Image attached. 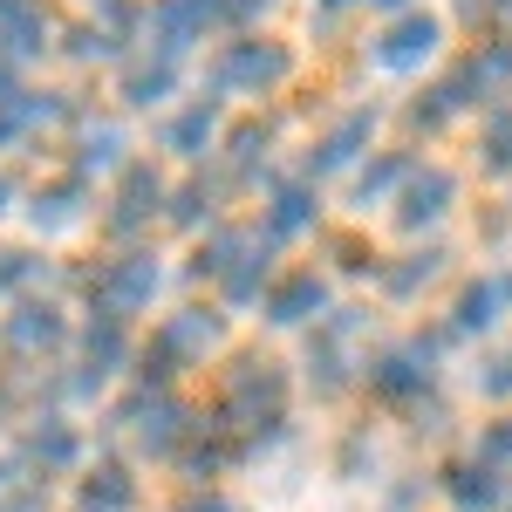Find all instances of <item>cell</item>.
Returning <instances> with one entry per match:
<instances>
[{"instance_id":"obj_13","label":"cell","mask_w":512,"mask_h":512,"mask_svg":"<svg viewBox=\"0 0 512 512\" xmlns=\"http://www.w3.org/2000/svg\"><path fill=\"white\" fill-rule=\"evenodd\" d=\"M82 506H89V512H123V506H130V478H123L117 465H103V472L82 485Z\"/></svg>"},{"instance_id":"obj_24","label":"cell","mask_w":512,"mask_h":512,"mask_svg":"<svg viewBox=\"0 0 512 512\" xmlns=\"http://www.w3.org/2000/svg\"><path fill=\"white\" fill-rule=\"evenodd\" d=\"M478 390H485V396H499V403H512V342H506L499 355H492V362H485Z\"/></svg>"},{"instance_id":"obj_26","label":"cell","mask_w":512,"mask_h":512,"mask_svg":"<svg viewBox=\"0 0 512 512\" xmlns=\"http://www.w3.org/2000/svg\"><path fill=\"white\" fill-rule=\"evenodd\" d=\"M28 274H35V260H28V253H0V294H7V287H21Z\"/></svg>"},{"instance_id":"obj_18","label":"cell","mask_w":512,"mask_h":512,"mask_svg":"<svg viewBox=\"0 0 512 512\" xmlns=\"http://www.w3.org/2000/svg\"><path fill=\"white\" fill-rule=\"evenodd\" d=\"M164 89H171V62H137V69L123 76V96H130V103H151Z\"/></svg>"},{"instance_id":"obj_27","label":"cell","mask_w":512,"mask_h":512,"mask_svg":"<svg viewBox=\"0 0 512 512\" xmlns=\"http://www.w3.org/2000/svg\"><path fill=\"white\" fill-rule=\"evenodd\" d=\"M117 158V130H96V137H89V164H110Z\"/></svg>"},{"instance_id":"obj_23","label":"cell","mask_w":512,"mask_h":512,"mask_svg":"<svg viewBox=\"0 0 512 512\" xmlns=\"http://www.w3.org/2000/svg\"><path fill=\"white\" fill-rule=\"evenodd\" d=\"M41 110H48L41 96H7V103H0V144H7V137H21V130H28Z\"/></svg>"},{"instance_id":"obj_9","label":"cell","mask_w":512,"mask_h":512,"mask_svg":"<svg viewBox=\"0 0 512 512\" xmlns=\"http://www.w3.org/2000/svg\"><path fill=\"white\" fill-rule=\"evenodd\" d=\"M41 35H48V28H41L35 0H0V48H7V55H35Z\"/></svg>"},{"instance_id":"obj_31","label":"cell","mask_w":512,"mask_h":512,"mask_svg":"<svg viewBox=\"0 0 512 512\" xmlns=\"http://www.w3.org/2000/svg\"><path fill=\"white\" fill-rule=\"evenodd\" d=\"M0 205H7V178H0Z\"/></svg>"},{"instance_id":"obj_11","label":"cell","mask_w":512,"mask_h":512,"mask_svg":"<svg viewBox=\"0 0 512 512\" xmlns=\"http://www.w3.org/2000/svg\"><path fill=\"white\" fill-rule=\"evenodd\" d=\"M151 21H158L164 48H185V41L212 21V0H158V14H151Z\"/></svg>"},{"instance_id":"obj_3","label":"cell","mask_w":512,"mask_h":512,"mask_svg":"<svg viewBox=\"0 0 512 512\" xmlns=\"http://www.w3.org/2000/svg\"><path fill=\"white\" fill-rule=\"evenodd\" d=\"M151 287H158L151 253H123V260H110V267L96 274V308H103V315H130V308L151 301Z\"/></svg>"},{"instance_id":"obj_30","label":"cell","mask_w":512,"mask_h":512,"mask_svg":"<svg viewBox=\"0 0 512 512\" xmlns=\"http://www.w3.org/2000/svg\"><path fill=\"white\" fill-rule=\"evenodd\" d=\"M0 103H7V69H0Z\"/></svg>"},{"instance_id":"obj_33","label":"cell","mask_w":512,"mask_h":512,"mask_svg":"<svg viewBox=\"0 0 512 512\" xmlns=\"http://www.w3.org/2000/svg\"><path fill=\"white\" fill-rule=\"evenodd\" d=\"M0 492H7V472H0Z\"/></svg>"},{"instance_id":"obj_2","label":"cell","mask_w":512,"mask_h":512,"mask_svg":"<svg viewBox=\"0 0 512 512\" xmlns=\"http://www.w3.org/2000/svg\"><path fill=\"white\" fill-rule=\"evenodd\" d=\"M369 390L383 403H417L431 390V342H403V349H383L369 362Z\"/></svg>"},{"instance_id":"obj_29","label":"cell","mask_w":512,"mask_h":512,"mask_svg":"<svg viewBox=\"0 0 512 512\" xmlns=\"http://www.w3.org/2000/svg\"><path fill=\"white\" fill-rule=\"evenodd\" d=\"M185 512H233V506H226V499H192Z\"/></svg>"},{"instance_id":"obj_5","label":"cell","mask_w":512,"mask_h":512,"mask_svg":"<svg viewBox=\"0 0 512 512\" xmlns=\"http://www.w3.org/2000/svg\"><path fill=\"white\" fill-rule=\"evenodd\" d=\"M431 48H437V21H431V14H403L390 35H383V48H376V55H383L390 69H410V62H424Z\"/></svg>"},{"instance_id":"obj_10","label":"cell","mask_w":512,"mask_h":512,"mask_svg":"<svg viewBox=\"0 0 512 512\" xmlns=\"http://www.w3.org/2000/svg\"><path fill=\"white\" fill-rule=\"evenodd\" d=\"M451 171H424V178H410V192H403V226H431L437 212L451 205Z\"/></svg>"},{"instance_id":"obj_17","label":"cell","mask_w":512,"mask_h":512,"mask_svg":"<svg viewBox=\"0 0 512 512\" xmlns=\"http://www.w3.org/2000/svg\"><path fill=\"white\" fill-rule=\"evenodd\" d=\"M28 458H41V465H69V458H76L69 424H35V431H28Z\"/></svg>"},{"instance_id":"obj_28","label":"cell","mask_w":512,"mask_h":512,"mask_svg":"<svg viewBox=\"0 0 512 512\" xmlns=\"http://www.w3.org/2000/svg\"><path fill=\"white\" fill-rule=\"evenodd\" d=\"M396 171H403V164H376V171H369V178H362V198H376V192H383V185H390V178H396Z\"/></svg>"},{"instance_id":"obj_4","label":"cell","mask_w":512,"mask_h":512,"mask_svg":"<svg viewBox=\"0 0 512 512\" xmlns=\"http://www.w3.org/2000/svg\"><path fill=\"white\" fill-rule=\"evenodd\" d=\"M444 499H451V512H499L506 506V478H499V465H485V458H458V465H444Z\"/></svg>"},{"instance_id":"obj_15","label":"cell","mask_w":512,"mask_h":512,"mask_svg":"<svg viewBox=\"0 0 512 512\" xmlns=\"http://www.w3.org/2000/svg\"><path fill=\"white\" fill-rule=\"evenodd\" d=\"M89 362H96V376L123 362V315H96L89 321Z\"/></svg>"},{"instance_id":"obj_1","label":"cell","mask_w":512,"mask_h":512,"mask_svg":"<svg viewBox=\"0 0 512 512\" xmlns=\"http://www.w3.org/2000/svg\"><path fill=\"white\" fill-rule=\"evenodd\" d=\"M287 410V383H280L274 362H239L233 383H226V417L233 424H280Z\"/></svg>"},{"instance_id":"obj_12","label":"cell","mask_w":512,"mask_h":512,"mask_svg":"<svg viewBox=\"0 0 512 512\" xmlns=\"http://www.w3.org/2000/svg\"><path fill=\"white\" fill-rule=\"evenodd\" d=\"M212 342H219V321L192 308V315H178V321L158 335V355H164V362H171V355H205Z\"/></svg>"},{"instance_id":"obj_25","label":"cell","mask_w":512,"mask_h":512,"mask_svg":"<svg viewBox=\"0 0 512 512\" xmlns=\"http://www.w3.org/2000/svg\"><path fill=\"white\" fill-rule=\"evenodd\" d=\"M76 219V185H62V192L35 198V226H69Z\"/></svg>"},{"instance_id":"obj_6","label":"cell","mask_w":512,"mask_h":512,"mask_svg":"<svg viewBox=\"0 0 512 512\" xmlns=\"http://www.w3.org/2000/svg\"><path fill=\"white\" fill-rule=\"evenodd\" d=\"M287 76V55L280 48H260V41H239V48H226V62H219V82H280Z\"/></svg>"},{"instance_id":"obj_32","label":"cell","mask_w":512,"mask_h":512,"mask_svg":"<svg viewBox=\"0 0 512 512\" xmlns=\"http://www.w3.org/2000/svg\"><path fill=\"white\" fill-rule=\"evenodd\" d=\"M328 7H349V0H328Z\"/></svg>"},{"instance_id":"obj_14","label":"cell","mask_w":512,"mask_h":512,"mask_svg":"<svg viewBox=\"0 0 512 512\" xmlns=\"http://www.w3.org/2000/svg\"><path fill=\"white\" fill-rule=\"evenodd\" d=\"M14 342H21V349L62 342V315H55V308H21V315H14Z\"/></svg>"},{"instance_id":"obj_16","label":"cell","mask_w":512,"mask_h":512,"mask_svg":"<svg viewBox=\"0 0 512 512\" xmlns=\"http://www.w3.org/2000/svg\"><path fill=\"white\" fill-rule=\"evenodd\" d=\"M158 178H151V171H130V178H123V205H117V226H137V219H144V212H151V205H158Z\"/></svg>"},{"instance_id":"obj_21","label":"cell","mask_w":512,"mask_h":512,"mask_svg":"<svg viewBox=\"0 0 512 512\" xmlns=\"http://www.w3.org/2000/svg\"><path fill=\"white\" fill-rule=\"evenodd\" d=\"M431 274H437V253H410L403 267H390V274H383V287H390V294H417Z\"/></svg>"},{"instance_id":"obj_19","label":"cell","mask_w":512,"mask_h":512,"mask_svg":"<svg viewBox=\"0 0 512 512\" xmlns=\"http://www.w3.org/2000/svg\"><path fill=\"white\" fill-rule=\"evenodd\" d=\"M478 458L499 465V472H512V410H506V417H492V424L478 431Z\"/></svg>"},{"instance_id":"obj_22","label":"cell","mask_w":512,"mask_h":512,"mask_svg":"<svg viewBox=\"0 0 512 512\" xmlns=\"http://www.w3.org/2000/svg\"><path fill=\"white\" fill-rule=\"evenodd\" d=\"M308 219H315V198H308V192H294V185H287V192L274 198V233H301Z\"/></svg>"},{"instance_id":"obj_8","label":"cell","mask_w":512,"mask_h":512,"mask_svg":"<svg viewBox=\"0 0 512 512\" xmlns=\"http://www.w3.org/2000/svg\"><path fill=\"white\" fill-rule=\"evenodd\" d=\"M499 301H506V280H478L458 294V308H451V328L458 335H485L492 321H499Z\"/></svg>"},{"instance_id":"obj_7","label":"cell","mask_w":512,"mask_h":512,"mask_svg":"<svg viewBox=\"0 0 512 512\" xmlns=\"http://www.w3.org/2000/svg\"><path fill=\"white\" fill-rule=\"evenodd\" d=\"M321 301H328V287H321L315 274H294L274 287V301H267V315L280 321V328H301L308 315H321Z\"/></svg>"},{"instance_id":"obj_20","label":"cell","mask_w":512,"mask_h":512,"mask_svg":"<svg viewBox=\"0 0 512 512\" xmlns=\"http://www.w3.org/2000/svg\"><path fill=\"white\" fill-rule=\"evenodd\" d=\"M205 137H212V110H205V103L171 123V151H185V158H198V144H205Z\"/></svg>"}]
</instances>
